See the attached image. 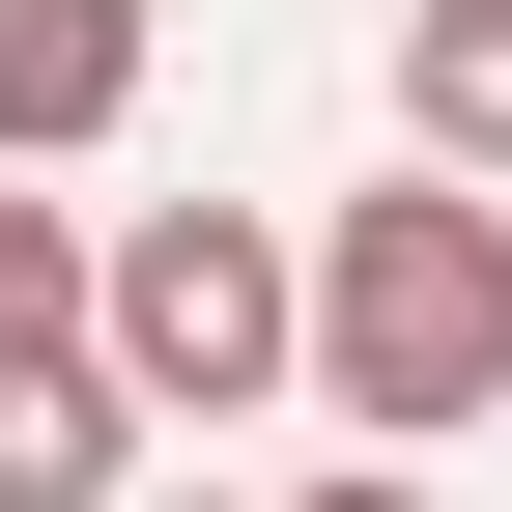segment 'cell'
<instances>
[{
	"label": "cell",
	"mask_w": 512,
	"mask_h": 512,
	"mask_svg": "<svg viewBox=\"0 0 512 512\" xmlns=\"http://www.w3.org/2000/svg\"><path fill=\"white\" fill-rule=\"evenodd\" d=\"M285 370L342 427H484L512 399V200L399 143V200H342V228L285 256Z\"/></svg>",
	"instance_id": "1"
},
{
	"label": "cell",
	"mask_w": 512,
	"mask_h": 512,
	"mask_svg": "<svg viewBox=\"0 0 512 512\" xmlns=\"http://www.w3.org/2000/svg\"><path fill=\"white\" fill-rule=\"evenodd\" d=\"M86 370H114L143 427L285 399V228H256V200H143V228L86 256Z\"/></svg>",
	"instance_id": "2"
},
{
	"label": "cell",
	"mask_w": 512,
	"mask_h": 512,
	"mask_svg": "<svg viewBox=\"0 0 512 512\" xmlns=\"http://www.w3.org/2000/svg\"><path fill=\"white\" fill-rule=\"evenodd\" d=\"M114 114H143V0H0V171L114 143Z\"/></svg>",
	"instance_id": "3"
},
{
	"label": "cell",
	"mask_w": 512,
	"mask_h": 512,
	"mask_svg": "<svg viewBox=\"0 0 512 512\" xmlns=\"http://www.w3.org/2000/svg\"><path fill=\"white\" fill-rule=\"evenodd\" d=\"M114 484H143V399L86 342H0V512H114Z\"/></svg>",
	"instance_id": "4"
},
{
	"label": "cell",
	"mask_w": 512,
	"mask_h": 512,
	"mask_svg": "<svg viewBox=\"0 0 512 512\" xmlns=\"http://www.w3.org/2000/svg\"><path fill=\"white\" fill-rule=\"evenodd\" d=\"M399 143L427 171H512V0H427L399 29Z\"/></svg>",
	"instance_id": "5"
},
{
	"label": "cell",
	"mask_w": 512,
	"mask_h": 512,
	"mask_svg": "<svg viewBox=\"0 0 512 512\" xmlns=\"http://www.w3.org/2000/svg\"><path fill=\"white\" fill-rule=\"evenodd\" d=\"M0 342H86V228L57 200H0Z\"/></svg>",
	"instance_id": "6"
},
{
	"label": "cell",
	"mask_w": 512,
	"mask_h": 512,
	"mask_svg": "<svg viewBox=\"0 0 512 512\" xmlns=\"http://www.w3.org/2000/svg\"><path fill=\"white\" fill-rule=\"evenodd\" d=\"M313 512H427V484H399V456H342V484H313Z\"/></svg>",
	"instance_id": "7"
},
{
	"label": "cell",
	"mask_w": 512,
	"mask_h": 512,
	"mask_svg": "<svg viewBox=\"0 0 512 512\" xmlns=\"http://www.w3.org/2000/svg\"><path fill=\"white\" fill-rule=\"evenodd\" d=\"M114 512H143V484H114Z\"/></svg>",
	"instance_id": "8"
}]
</instances>
